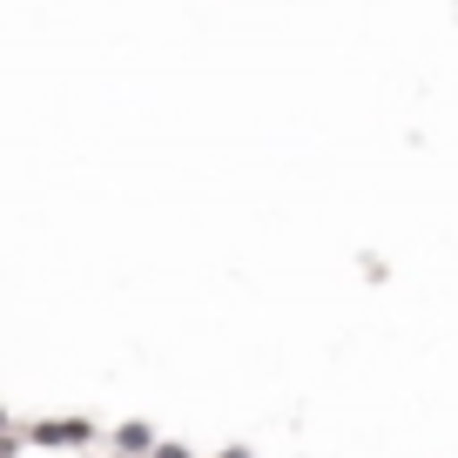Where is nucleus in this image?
<instances>
[]
</instances>
